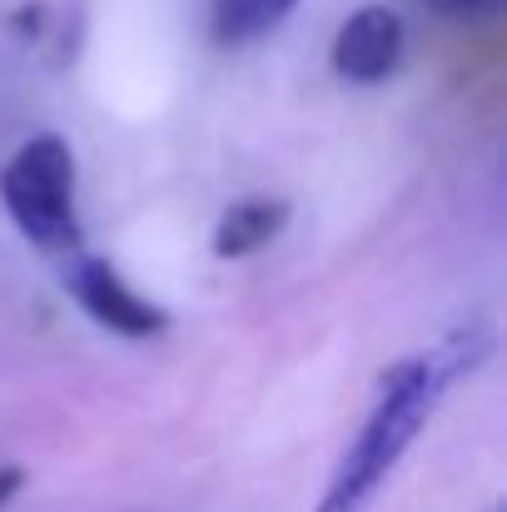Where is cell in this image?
Segmentation results:
<instances>
[{"label": "cell", "mask_w": 507, "mask_h": 512, "mask_svg": "<svg viewBox=\"0 0 507 512\" xmlns=\"http://www.w3.org/2000/svg\"><path fill=\"white\" fill-rule=\"evenodd\" d=\"M0 199H5L10 219L20 224V234L35 239L40 249H50V254L80 249L75 160L60 135H35L10 155V165L0 170Z\"/></svg>", "instance_id": "2"}, {"label": "cell", "mask_w": 507, "mask_h": 512, "mask_svg": "<svg viewBox=\"0 0 507 512\" xmlns=\"http://www.w3.org/2000/svg\"><path fill=\"white\" fill-rule=\"evenodd\" d=\"M403 60V15L388 5L353 10L334 35V70L348 85H378Z\"/></svg>", "instance_id": "4"}, {"label": "cell", "mask_w": 507, "mask_h": 512, "mask_svg": "<svg viewBox=\"0 0 507 512\" xmlns=\"http://www.w3.org/2000/svg\"><path fill=\"white\" fill-rule=\"evenodd\" d=\"M294 5L299 0H214L209 25H214L219 45H249V40L279 30L294 15Z\"/></svg>", "instance_id": "6"}, {"label": "cell", "mask_w": 507, "mask_h": 512, "mask_svg": "<svg viewBox=\"0 0 507 512\" xmlns=\"http://www.w3.org/2000/svg\"><path fill=\"white\" fill-rule=\"evenodd\" d=\"M289 224V204L279 194H249V199H234L219 224H214V254L219 259H249L259 254L264 244H274Z\"/></svg>", "instance_id": "5"}, {"label": "cell", "mask_w": 507, "mask_h": 512, "mask_svg": "<svg viewBox=\"0 0 507 512\" xmlns=\"http://www.w3.org/2000/svg\"><path fill=\"white\" fill-rule=\"evenodd\" d=\"M65 289H70V299L100 324V329H110V334H125V339H150V334H160L169 324V314L160 304H150V299H140L120 274H115V264L110 259H95V254H80L70 269H65Z\"/></svg>", "instance_id": "3"}, {"label": "cell", "mask_w": 507, "mask_h": 512, "mask_svg": "<svg viewBox=\"0 0 507 512\" xmlns=\"http://www.w3.org/2000/svg\"><path fill=\"white\" fill-rule=\"evenodd\" d=\"M20 488H25V473H20V468H0V508H5Z\"/></svg>", "instance_id": "8"}, {"label": "cell", "mask_w": 507, "mask_h": 512, "mask_svg": "<svg viewBox=\"0 0 507 512\" xmlns=\"http://www.w3.org/2000/svg\"><path fill=\"white\" fill-rule=\"evenodd\" d=\"M433 15H448V20H463V15H488L498 10L503 0H423Z\"/></svg>", "instance_id": "7"}, {"label": "cell", "mask_w": 507, "mask_h": 512, "mask_svg": "<svg viewBox=\"0 0 507 512\" xmlns=\"http://www.w3.org/2000/svg\"><path fill=\"white\" fill-rule=\"evenodd\" d=\"M488 353L483 339H448L443 348L423 353V358H403L388 378L383 393L363 423V433L353 438V448L343 453L334 483L324 493V503L314 512H368L373 493L388 483V473L398 468V458L413 448V438L423 433V423L433 418L438 398L448 393V383L468 368H478V358Z\"/></svg>", "instance_id": "1"}]
</instances>
